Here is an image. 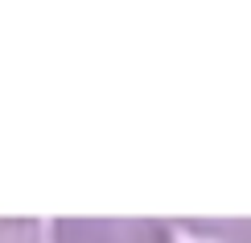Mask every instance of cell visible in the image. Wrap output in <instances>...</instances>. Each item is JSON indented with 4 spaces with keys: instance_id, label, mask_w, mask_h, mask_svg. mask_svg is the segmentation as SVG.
<instances>
[{
    "instance_id": "obj_1",
    "label": "cell",
    "mask_w": 251,
    "mask_h": 243,
    "mask_svg": "<svg viewBox=\"0 0 251 243\" xmlns=\"http://www.w3.org/2000/svg\"><path fill=\"white\" fill-rule=\"evenodd\" d=\"M50 243H173L165 218H54L46 223Z\"/></svg>"
},
{
    "instance_id": "obj_2",
    "label": "cell",
    "mask_w": 251,
    "mask_h": 243,
    "mask_svg": "<svg viewBox=\"0 0 251 243\" xmlns=\"http://www.w3.org/2000/svg\"><path fill=\"white\" fill-rule=\"evenodd\" d=\"M185 231H194V235H206V239H223V243H239L251 235V218H185L181 223Z\"/></svg>"
},
{
    "instance_id": "obj_3",
    "label": "cell",
    "mask_w": 251,
    "mask_h": 243,
    "mask_svg": "<svg viewBox=\"0 0 251 243\" xmlns=\"http://www.w3.org/2000/svg\"><path fill=\"white\" fill-rule=\"evenodd\" d=\"M0 243H50L46 223L29 215H4L0 218Z\"/></svg>"
},
{
    "instance_id": "obj_4",
    "label": "cell",
    "mask_w": 251,
    "mask_h": 243,
    "mask_svg": "<svg viewBox=\"0 0 251 243\" xmlns=\"http://www.w3.org/2000/svg\"><path fill=\"white\" fill-rule=\"evenodd\" d=\"M239 243H251V235H247V239H239Z\"/></svg>"
}]
</instances>
